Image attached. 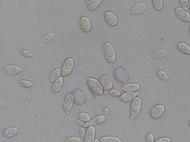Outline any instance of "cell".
I'll use <instances>...</instances> for the list:
<instances>
[{
	"label": "cell",
	"instance_id": "6da1fadb",
	"mask_svg": "<svg viewBox=\"0 0 190 142\" xmlns=\"http://www.w3.org/2000/svg\"><path fill=\"white\" fill-rule=\"evenodd\" d=\"M142 101L140 98H136L133 100L131 106V120H134L137 117L141 110Z\"/></svg>",
	"mask_w": 190,
	"mask_h": 142
},
{
	"label": "cell",
	"instance_id": "7a4b0ae2",
	"mask_svg": "<svg viewBox=\"0 0 190 142\" xmlns=\"http://www.w3.org/2000/svg\"><path fill=\"white\" fill-rule=\"evenodd\" d=\"M104 51L107 61L110 63H114L116 60V53L110 43L106 42L105 44Z\"/></svg>",
	"mask_w": 190,
	"mask_h": 142
},
{
	"label": "cell",
	"instance_id": "3957f363",
	"mask_svg": "<svg viewBox=\"0 0 190 142\" xmlns=\"http://www.w3.org/2000/svg\"><path fill=\"white\" fill-rule=\"evenodd\" d=\"M88 85L91 91L95 94L99 95H102L103 94V87L100 84V82L97 80L89 78L88 80Z\"/></svg>",
	"mask_w": 190,
	"mask_h": 142
},
{
	"label": "cell",
	"instance_id": "277c9868",
	"mask_svg": "<svg viewBox=\"0 0 190 142\" xmlns=\"http://www.w3.org/2000/svg\"><path fill=\"white\" fill-rule=\"evenodd\" d=\"M74 62L72 58L67 59L64 62L63 66H62V71H61L62 76H68L74 68Z\"/></svg>",
	"mask_w": 190,
	"mask_h": 142
},
{
	"label": "cell",
	"instance_id": "5b68a950",
	"mask_svg": "<svg viewBox=\"0 0 190 142\" xmlns=\"http://www.w3.org/2000/svg\"><path fill=\"white\" fill-rule=\"evenodd\" d=\"M165 112V107L163 105L159 104L156 105L151 111V117L153 119H159L163 115Z\"/></svg>",
	"mask_w": 190,
	"mask_h": 142
},
{
	"label": "cell",
	"instance_id": "8992f818",
	"mask_svg": "<svg viewBox=\"0 0 190 142\" xmlns=\"http://www.w3.org/2000/svg\"><path fill=\"white\" fill-rule=\"evenodd\" d=\"M105 19L108 24L110 26H115L117 24L118 19L117 16L112 12L107 11L105 14Z\"/></svg>",
	"mask_w": 190,
	"mask_h": 142
},
{
	"label": "cell",
	"instance_id": "52a82bcc",
	"mask_svg": "<svg viewBox=\"0 0 190 142\" xmlns=\"http://www.w3.org/2000/svg\"><path fill=\"white\" fill-rule=\"evenodd\" d=\"M176 14L181 20L184 21H190V16L188 11L181 7H178L176 9Z\"/></svg>",
	"mask_w": 190,
	"mask_h": 142
},
{
	"label": "cell",
	"instance_id": "ba28073f",
	"mask_svg": "<svg viewBox=\"0 0 190 142\" xmlns=\"http://www.w3.org/2000/svg\"><path fill=\"white\" fill-rule=\"evenodd\" d=\"M147 6L144 3H139L135 5L130 11L131 14L139 15L143 13L146 10Z\"/></svg>",
	"mask_w": 190,
	"mask_h": 142
},
{
	"label": "cell",
	"instance_id": "9c48e42d",
	"mask_svg": "<svg viewBox=\"0 0 190 142\" xmlns=\"http://www.w3.org/2000/svg\"><path fill=\"white\" fill-rule=\"evenodd\" d=\"M21 71H22L21 68H20V67L15 65H8L4 69V71L5 72V73L10 75H14L18 74Z\"/></svg>",
	"mask_w": 190,
	"mask_h": 142
},
{
	"label": "cell",
	"instance_id": "30bf717a",
	"mask_svg": "<svg viewBox=\"0 0 190 142\" xmlns=\"http://www.w3.org/2000/svg\"><path fill=\"white\" fill-rule=\"evenodd\" d=\"M74 100V95L71 94H69L66 97L64 104V109L67 112H70V110L72 109Z\"/></svg>",
	"mask_w": 190,
	"mask_h": 142
},
{
	"label": "cell",
	"instance_id": "8fae6325",
	"mask_svg": "<svg viewBox=\"0 0 190 142\" xmlns=\"http://www.w3.org/2000/svg\"><path fill=\"white\" fill-rule=\"evenodd\" d=\"M80 26L81 29L86 33H88L91 30V23L88 17H83L80 20Z\"/></svg>",
	"mask_w": 190,
	"mask_h": 142
},
{
	"label": "cell",
	"instance_id": "7c38bea8",
	"mask_svg": "<svg viewBox=\"0 0 190 142\" xmlns=\"http://www.w3.org/2000/svg\"><path fill=\"white\" fill-rule=\"evenodd\" d=\"M83 97L84 94L83 92L81 90H77L75 93V106L74 107V110L78 109L80 106V105L82 104L83 101Z\"/></svg>",
	"mask_w": 190,
	"mask_h": 142
},
{
	"label": "cell",
	"instance_id": "4fadbf2b",
	"mask_svg": "<svg viewBox=\"0 0 190 142\" xmlns=\"http://www.w3.org/2000/svg\"><path fill=\"white\" fill-rule=\"evenodd\" d=\"M105 117L103 115H99L94 119H93L90 122H88L87 123H85L84 124V127L92 126L95 125H97L100 123H102L103 122H105Z\"/></svg>",
	"mask_w": 190,
	"mask_h": 142
},
{
	"label": "cell",
	"instance_id": "5bb4252c",
	"mask_svg": "<svg viewBox=\"0 0 190 142\" xmlns=\"http://www.w3.org/2000/svg\"><path fill=\"white\" fill-rule=\"evenodd\" d=\"M95 129L92 126H89L87 130L86 134L85 137V142H93L94 141L95 136Z\"/></svg>",
	"mask_w": 190,
	"mask_h": 142
},
{
	"label": "cell",
	"instance_id": "9a60e30c",
	"mask_svg": "<svg viewBox=\"0 0 190 142\" xmlns=\"http://www.w3.org/2000/svg\"><path fill=\"white\" fill-rule=\"evenodd\" d=\"M137 94H139V92L134 93V92H132L123 94L121 96V100L123 102L131 101L133 100L136 98V95Z\"/></svg>",
	"mask_w": 190,
	"mask_h": 142
},
{
	"label": "cell",
	"instance_id": "2e32d148",
	"mask_svg": "<svg viewBox=\"0 0 190 142\" xmlns=\"http://www.w3.org/2000/svg\"><path fill=\"white\" fill-rule=\"evenodd\" d=\"M140 88V86L139 84L129 83L124 85L122 87V90L127 92H130L136 91L137 90H139Z\"/></svg>",
	"mask_w": 190,
	"mask_h": 142
},
{
	"label": "cell",
	"instance_id": "e0dca14e",
	"mask_svg": "<svg viewBox=\"0 0 190 142\" xmlns=\"http://www.w3.org/2000/svg\"><path fill=\"white\" fill-rule=\"evenodd\" d=\"M63 84V78L62 76L57 79L54 82L52 86V91L54 93H57L60 91L61 88Z\"/></svg>",
	"mask_w": 190,
	"mask_h": 142
},
{
	"label": "cell",
	"instance_id": "ac0fdd59",
	"mask_svg": "<svg viewBox=\"0 0 190 142\" xmlns=\"http://www.w3.org/2000/svg\"><path fill=\"white\" fill-rule=\"evenodd\" d=\"M102 0H88V9L89 10H93L99 7Z\"/></svg>",
	"mask_w": 190,
	"mask_h": 142
},
{
	"label": "cell",
	"instance_id": "d6986e66",
	"mask_svg": "<svg viewBox=\"0 0 190 142\" xmlns=\"http://www.w3.org/2000/svg\"><path fill=\"white\" fill-rule=\"evenodd\" d=\"M18 132V129L16 127H10L7 129V130H6L4 132H3V136L5 137L9 138L11 137L14 135H16L17 134V133Z\"/></svg>",
	"mask_w": 190,
	"mask_h": 142
},
{
	"label": "cell",
	"instance_id": "ffe728a7",
	"mask_svg": "<svg viewBox=\"0 0 190 142\" xmlns=\"http://www.w3.org/2000/svg\"><path fill=\"white\" fill-rule=\"evenodd\" d=\"M167 51L164 50V49H160L158 51H156L153 54V58L155 59H160L162 58L165 56H166L167 55Z\"/></svg>",
	"mask_w": 190,
	"mask_h": 142
},
{
	"label": "cell",
	"instance_id": "44dd1931",
	"mask_svg": "<svg viewBox=\"0 0 190 142\" xmlns=\"http://www.w3.org/2000/svg\"><path fill=\"white\" fill-rule=\"evenodd\" d=\"M61 69L60 68L56 69L54 71L52 72V73L50 74V82H54L56 81L57 79H58L60 78V76L61 75Z\"/></svg>",
	"mask_w": 190,
	"mask_h": 142
},
{
	"label": "cell",
	"instance_id": "7402d4cb",
	"mask_svg": "<svg viewBox=\"0 0 190 142\" xmlns=\"http://www.w3.org/2000/svg\"><path fill=\"white\" fill-rule=\"evenodd\" d=\"M178 48L180 49V51L190 55V48L185 43H180L178 44Z\"/></svg>",
	"mask_w": 190,
	"mask_h": 142
},
{
	"label": "cell",
	"instance_id": "603a6c76",
	"mask_svg": "<svg viewBox=\"0 0 190 142\" xmlns=\"http://www.w3.org/2000/svg\"><path fill=\"white\" fill-rule=\"evenodd\" d=\"M101 142H118L122 140L116 137H103L100 139Z\"/></svg>",
	"mask_w": 190,
	"mask_h": 142
},
{
	"label": "cell",
	"instance_id": "cb8c5ba5",
	"mask_svg": "<svg viewBox=\"0 0 190 142\" xmlns=\"http://www.w3.org/2000/svg\"><path fill=\"white\" fill-rule=\"evenodd\" d=\"M79 117L80 120L83 122H89L90 120V115L86 112H81L79 115Z\"/></svg>",
	"mask_w": 190,
	"mask_h": 142
},
{
	"label": "cell",
	"instance_id": "d4e9b609",
	"mask_svg": "<svg viewBox=\"0 0 190 142\" xmlns=\"http://www.w3.org/2000/svg\"><path fill=\"white\" fill-rule=\"evenodd\" d=\"M54 35H55V34H54V32H50V33H48L47 34H46V35L43 37V39H42L43 42L47 43V42H48V41H51V40L54 38Z\"/></svg>",
	"mask_w": 190,
	"mask_h": 142
},
{
	"label": "cell",
	"instance_id": "484cf974",
	"mask_svg": "<svg viewBox=\"0 0 190 142\" xmlns=\"http://www.w3.org/2000/svg\"><path fill=\"white\" fill-rule=\"evenodd\" d=\"M153 4L156 10H160L163 7V0H153Z\"/></svg>",
	"mask_w": 190,
	"mask_h": 142
},
{
	"label": "cell",
	"instance_id": "4316f807",
	"mask_svg": "<svg viewBox=\"0 0 190 142\" xmlns=\"http://www.w3.org/2000/svg\"><path fill=\"white\" fill-rule=\"evenodd\" d=\"M158 75L160 78V79L163 80H168V75L165 72L163 71H158Z\"/></svg>",
	"mask_w": 190,
	"mask_h": 142
},
{
	"label": "cell",
	"instance_id": "83f0119b",
	"mask_svg": "<svg viewBox=\"0 0 190 142\" xmlns=\"http://www.w3.org/2000/svg\"><path fill=\"white\" fill-rule=\"evenodd\" d=\"M181 5L183 7L185 10H188L189 8V4L188 0H180Z\"/></svg>",
	"mask_w": 190,
	"mask_h": 142
},
{
	"label": "cell",
	"instance_id": "f1b7e54d",
	"mask_svg": "<svg viewBox=\"0 0 190 142\" xmlns=\"http://www.w3.org/2000/svg\"><path fill=\"white\" fill-rule=\"evenodd\" d=\"M20 84L24 87L26 88H29L32 86V83L29 81L26 80H21L20 81Z\"/></svg>",
	"mask_w": 190,
	"mask_h": 142
},
{
	"label": "cell",
	"instance_id": "f546056e",
	"mask_svg": "<svg viewBox=\"0 0 190 142\" xmlns=\"http://www.w3.org/2000/svg\"><path fill=\"white\" fill-rule=\"evenodd\" d=\"M82 140L77 137H71L67 139V142H81Z\"/></svg>",
	"mask_w": 190,
	"mask_h": 142
},
{
	"label": "cell",
	"instance_id": "4dcf8cb0",
	"mask_svg": "<svg viewBox=\"0 0 190 142\" xmlns=\"http://www.w3.org/2000/svg\"><path fill=\"white\" fill-rule=\"evenodd\" d=\"M112 86H113V83L112 82H108L106 85V86L105 87V93L106 94V93H108V92L110 91V90H111V88H112Z\"/></svg>",
	"mask_w": 190,
	"mask_h": 142
},
{
	"label": "cell",
	"instance_id": "1f68e13d",
	"mask_svg": "<svg viewBox=\"0 0 190 142\" xmlns=\"http://www.w3.org/2000/svg\"><path fill=\"white\" fill-rule=\"evenodd\" d=\"M21 54L26 56V57H31L32 56V53L30 52V51H28V50H23L21 51Z\"/></svg>",
	"mask_w": 190,
	"mask_h": 142
},
{
	"label": "cell",
	"instance_id": "d6a6232c",
	"mask_svg": "<svg viewBox=\"0 0 190 142\" xmlns=\"http://www.w3.org/2000/svg\"><path fill=\"white\" fill-rule=\"evenodd\" d=\"M110 95H113V96H115V97H118L120 96L121 95V93L119 91L115 90H112L110 91Z\"/></svg>",
	"mask_w": 190,
	"mask_h": 142
},
{
	"label": "cell",
	"instance_id": "836d02e7",
	"mask_svg": "<svg viewBox=\"0 0 190 142\" xmlns=\"http://www.w3.org/2000/svg\"><path fill=\"white\" fill-rule=\"evenodd\" d=\"M146 140L147 142H153L154 141V136L152 134H149L147 136Z\"/></svg>",
	"mask_w": 190,
	"mask_h": 142
},
{
	"label": "cell",
	"instance_id": "e575fe53",
	"mask_svg": "<svg viewBox=\"0 0 190 142\" xmlns=\"http://www.w3.org/2000/svg\"><path fill=\"white\" fill-rule=\"evenodd\" d=\"M157 142H170V139L169 138H167V137H163L162 139H159L158 140H156Z\"/></svg>",
	"mask_w": 190,
	"mask_h": 142
},
{
	"label": "cell",
	"instance_id": "d590c367",
	"mask_svg": "<svg viewBox=\"0 0 190 142\" xmlns=\"http://www.w3.org/2000/svg\"><path fill=\"white\" fill-rule=\"evenodd\" d=\"M85 134H86V130L84 129V128H81L80 129V135H81V138H84L85 136Z\"/></svg>",
	"mask_w": 190,
	"mask_h": 142
},
{
	"label": "cell",
	"instance_id": "8d00e7d4",
	"mask_svg": "<svg viewBox=\"0 0 190 142\" xmlns=\"http://www.w3.org/2000/svg\"><path fill=\"white\" fill-rule=\"evenodd\" d=\"M109 112H110V110H109V108H105V110H104V113H105V114L106 115H107L109 114Z\"/></svg>",
	"mask_w": 190,
	"mask_h": 142
},
{
	"label": "cell",
	"instance_id": "74e56055",
	"mask_svg": "<svg viewBox=\"0 0 190 142\" xmlns=\"http://www.w3.org/2000/svg\"><path fill=\"white\" fill-rule=\"evenodd\" d=\"M76 122H77V124H78V125H80V126H82V125H83V121L81 120H77V121H76Z\"/></svg>",
	"mask_w": 190,
	"mask_h": 142
},
{
	"label": "cell",
	"instance_id": "f35d334b",
	"mask_svg": "<svg viewBox=\"0 0 190 142\" xmlns=\"http://www.w3.org/2000/svg\"><path fill=\"white\" fill-rule=\"evenodd\" d=\"M0 102H1V105H0V107H1V108H4V102H3V101H2V100H0Z\"/></svg>",
	"mask_w": 190,
	"mask_h": 142
},
{
	"label": "cell",
	"instance_id": "ab89813d",
	"mask_svg": "<svg viewBox=\"0 0 190 142\" xmlns=\"http://www.w3.org/2000/svg\"><path fill=\"white\" fill-rule=\"evenodd\" d=\"M94 141H95V142H99V140H98V139H95V140H94Z\"/></svg>",
	"mask_w": 190,
	"mask_h": 142
},
{
	"label": "cell",
	"instance_id": "60d3db41",
	"mask_svg": "<svg viewBox=\"0 0 190 142\" xmlns=\"http://www.w3.org/2000/svg\"><path fill=\"white\" fill-rule=\"evenodd\" d=\"M189 7H190V0H189Z\"/></svg>",
	"mask_w": 190,
	"mask_h": 142
},
{
	"label": "cell",
	"instance_id": "b9f144b4",
	"mask_svg": "<svg viewBox=\"0 0 190 142\" xmlns=\"http://www.w3.org/2000/svg\"><path fill=\"white\" fill-rule=\"evenodd\" d=\"M189 125H190V122H189Z\"/></svg>",
	"mask_w": 190,
	"mask_h": 142
},
{
	"label": "cell",
	"instance_id": "7bdbcfd3",
	"mask_svg": "<svg viewBox=\"0 0 190 142\" xmlns=\"http://www.w3.org/2000/svg\"></svg>",
	"mask_w": 190,
	"mask_h": 142
}]
</instances>
